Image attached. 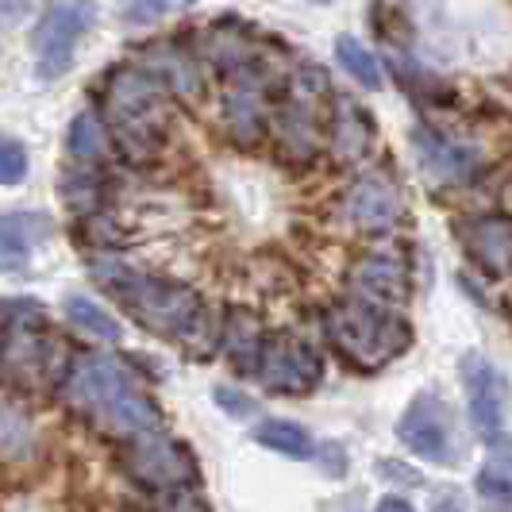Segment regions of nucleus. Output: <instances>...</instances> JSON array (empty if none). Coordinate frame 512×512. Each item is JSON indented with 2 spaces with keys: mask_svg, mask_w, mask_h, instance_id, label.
<instances>
[{
  "mask_svg": "<svg viewBox=\"0 0 512 512\" xmlns=\"http://www.w3.org/2000/svg\"><path fill=\"white\" fill-rule=\"evenodd\" d=\"M212 397H216V405H220V409H228L231 416H251V412H255V401H251L247 393L231 389V385H220Z\"/></svg>",
  "mask_w": 512,
  "mask_h": 512,
  "instance_id": "nucleus-29",
  "label": "nucleus"
},
{
  "mask_svg": "<svg viewBox=\"0 0 512 512\" xmlns=\"http://www.w3.org/2000/svg\"><path fill=\"white\" fill-rule=\"evenodd\" d=\"M462 243L478 266H486L489 274L509 278L512 274V224L509 220H478L462 228Z\"/></svg>",
  "mask_w": 512,
  "mask_h": 512,
  "instance_id": "nucleus-16",
  "label": "nucleus"
},
{
  "mask_svg": "<svg viewBox=\"0 0 512 512\" xmlns=\"http://www.w3.org/2000/svg\"><path fill=\"white\" fill-rule=\"evenodd\" d=\"M432 512H466V509H462L459 497H443V501H439V505Z\"/></svg>",
  "mask_w": 512,
  "mask_h": 512,
  "instance_id": "nucleus-32",
  "label": "nucleus"
},
{
  "mask_svg": "<svg viewBox=\"0 0 512 512\" xmlns=\"http://www.w3.org/2000/svg\"><path fill=\"white\" fill-rule=\"evenodd\" d=\"M335 58L343 62V70L359 81L362 89H382V70H378V62H374V54L362 47L355 35H339L335 39Z\"/></svg>",
  "mask_w": 512,
  "mask_h": 512,
  "instance_id": "nucleus-22",
  "label": "nucleus"
},
{
  "mask_svg": "<svg viewBox=\"0 0 512 512\" xmlns=\"http://www.w3.org/2000/svg\"><path fill=\"white\" fill-rule=\"evenodd\" d=\"M397 439L409 447L412 455H420L424 462H436V466H455L466 455L455 412L432 389L412 397V405L397 424Z\"/></svg>",
  "mask_w": 512,
  "mask_h": 512,
  "instance_id": "nucleus-5",
  "label": "nucleus"
},
{
  "mask_svg": "<svg viewBox=\"0 0 512 512\" xmlns=\"http://www.w3.org/2000/svg\"><path fill=\"white\" fill-rule=\"evenodd\" d=\"M170 4H174V0H128V4H124V20H128V24H151V20H158Z\"/></svg>",
  "mask_w": 512,
  "mask_h": 512,
  "instance_id": "nucleus-28",
  "label": "nucleus"
},
{
  "mask_svg": "<svg viewBox=\"0 0 512 512\" xmlns=\"http://www.w3.org/2000/svg\"><path fill=\"white\" fill-rule=\"evenodd\" d=\"M474 489H478L482 505H489V512H512V478L501 474L497 466H486V470L478 474Z\"/></svg>",
  "mask_w": 512,
  "mask_h": 512,
  "instance_id": "nucleus-25",
  "label": "nucleus"
},
{
  "mask_svg": "<svg viewBox=\"0 0 512 512\" xmlns=\"http://www.w3.org/2000/svg\"><path fill=\"white\" fill-rule=\"evenodd\" d=\"M374 512H412V505L405 501V497H382Z\"/></svg>",
  "mask_w": 512,
  "mask_h": 512,
  "instance_id": "nucleus-31",
  "label": "nucleus"
},
{
  "mask_svg": "<svg viewBox=\"0 0 512 512\" xmlns=\"http://www.w3.org/2000/svg\"><path fill=\"white\" fill-rule=\"evenodd\" d=\"M351 285L362 301L374 305H401L409 297V266L397 255H366L351 270Z\"/></svg>",
  "mask_w": 512,
  "mask_h": 512,
  "instance_id": "nucleus-13",
  "label": "nucleus"
},
{
  "mask_svg": "<svg viewBox=\"0 0 512 512\" xmlns=\"http://www.w3.org/2000/svg\"><path fill=\"white\" fill-rule=\"evenodd\" d=\"M27 178V151L24 143H0V185H20Z\"/></svg>",
  "mask_w": 512,
  "mask_h": 512,
  "instance_id": "nucleus-27",
  "label": "nucleus"
},
{
  "mask_svg": "<svg viewBox=\"0 0 512 512\" xmlns=\"http://www.w3.org/2000/svg\"><path fill=\"white\" fill-rule=\"evenodd\" d=\"M31 451V420L16 405L0 401V459H24Z\"/></svg>",
  "mask_w": 512,
  "mask_h": 512,
  "instance_id": "nucleus-23",
  "label": "nucleus"
},
{
  "mask_svg": "<svg viewBox=\"0 0 512 512\" xmlns=\"http://www.w3.org/2000/svg\"><path fill=\"white\" fill-rule=\"evenodd\" d=\"M258 378L274 393H308L312 385L324 378V359L316 347H308L305 339L293 332H274L262 343V359H258Z\"/></svg>",
  "mask_w": 512,
  "mask_h": 512,
  "instance_id": "nucleus-9",
  "label": "nucleus"
},
{
  "mask_svg": "<svg viewBox=\"0 0 512 512\" xmlns=\"http://www.w3.org/2000/svg\"><path fill=\"white\" fill-rule=\"evenodd\" d=\"M343 212L359 231H389L401 220V193L385 174H362L347 189Z\"/></svg>",
  "mask_w": 512,
  "mask_h": 512,
  "instance_id": "nucleus-12",
  "label": "nucleus"
},
{
  "mask_svg": "<svg viewBox=\"0 0 512 512\" xmlns=\"http://www.w3.org/2000/svg\"><path fill=\"white\" fill-rule=\"evenodd\" d=\"M308 4H332V0H308Z\"/></svg>",
  "mask_w": 512,
  "mask_h": 512,
  "instance_id": "nucleus-33",
  "label": "nucleus"
},
{
  "mask_svg": "<svg viewBox=\"0 0 512 512\" xmlns=\"http://www.w3.org/2000/svg\"><path fill=\"white\" fill-rule=\"evenodd\" d=\"M66 312H70V320H74L77 328H85L89 335L108 339V343L120 339V324H116L97 301H89V297H70V301H66Z\"/></svg>",
  "mask_w": 512,
  "mask_h": 512,
  "instance_id": "nucleus-24",
  "label": "nucleus"
},
{
  "mask_svg": "<svg viewBox=\"0 0 512 512\" xmlns=\"http://www.w3.org/2000/svg\"><path fill=\"white\" fill-rule=\"evenodd\" d=\"M108 120L131 158H151L170 128L166 81L139 66L116 70L108 81Z\"/></svg>",
  "mask_w": 512,
  "mask_h": 512,
  "instance_id": "nucleus-3",
  "label": "nucleus"
},
{
  "mask_svg": "<svg viewBox=\"0 0 512 512\" xmlns=\"http://www.w3.org/2000/svg\"><path fill=\"white\" fill-rule=\"evenodd\" d=\"M262 343H266V335H262L255 316L247 308H235L231 320L224 324V355H228L239 374H258Z\"/></svg>",
  "mask_w": 512,
  "mask_h": 512,
  "instance_id": "nucleus-18",
  "label": "nucleus"
},
{
  "mask_svg": "<svg viewBox=\"0 0 512 512\" xmlns=\"http://www.w3.org/2000/svg\"><path fill=\"white\" fill-rule=\"evenodd\" d=\"M66 405L112 439H135L162 428V409L143 389V378L120 355L93 351L70 362L62 378Z\"/></svg>",
  "mask_w": 512,
  "mask_h": 512,
  "instance_id": "nucleus-1",
  "label": "nucleus"
},
{
  "mask_svg": "<svg viewBox=\"0 0 512 512\" xmlns=\"http://www.w3.org/2000/svg\"><path fill=\"white\" fill-rule=\"evenodd\" d=\"M462 389H466V401H470V416L478 424V432L497 436L505 428V412H509V378L501 374L497 362H489L486 355L470 351L459 362Z\"/></svg>",
  "mask_w": 512,
  "mask_h": 512,
  "instance_id": "nucleus-10",
  "label": "nucleus"
},
{
  "mask_svg": "<svg viewBox=\"0 0 512 512\" xmlns=\"http://www.w3.org/2000/svg\"><path fill=\"white\" fill-rule=\"evenodd\" d=\"M0 370H4L8 385L35 389V385L62 382L70 362L62 355L58 339H47L31 320H16L12 335L4 339V351H0Z\"/></svg>",
  "mask_w": 512,
  "mask_h": 512,
  "instance_id": "nucleus-7",
  "label": "nucleus"
},
{
  "mask_svg": "<svg viewBox=\"0 0 512 512\" xmlns=\"http://www.w3.org/2000/svg\"><path fill=\"white\" fill-rule=\"evenodd\" d=\"M93 274L101 278L104 289H112V297H120V305L135 312V320L143 328L178 339L181 347H189V355H208V347H212L208 316L193 289L162 282L151 274H135V270L112 262V258L93 262Z\"/></svg>",
  "mask_w": 512,
  "mask_h": 512,
  "instance_id": "nucleus-2",
  "label": "nucleus"
},
{
  "mask_svg": "<svg viewBox=\"0 0 512 512\" xmlns=\"http://www.w3.org/2000/svg\"><path fill=\"white\" fill-rule=\"evenodd\" d=\"M255 439L262 447L285 455V459H312L316 455L312 436H308L301 424H289V420H262L255 428Z\"/></svg>",
  "mask_w": 512,
  "mask_h": 512,
  "instance_id": "nucleus-19",
  "label": "nucleus"
},
{
  "mask_svg": "<svg viewBox=\"0 0 512 512\" xmlns=\"http://www.w3.org/2000/svg\"><path fill=\"white\" fill-rule=\"evenodd\" d=\"M378 470H382L385 478H393V482H409V486H420V478H412L409 470L401 466V462H378Z\"/></svg>",
  "mask_w": 512,
  "mask_h": 512,
  "instance_id": "nucleus-30",
  "label": "nucleus"
},
{
  "mask_svg": "<svg viewBox=\"0 0 512 512\" xmlns=\"http://www.w3.org/2000/svg\"><path fill=\"white\" fill-rule=\"evenodd\" d=\"M51 235V220L39 212H12L0 216V247L8 251H31L35 243H43Z\"/></svg>",
  "mask_w": 512,
  "mask_h": 512,
  "instance_id": "nucleus-21",
  "label": "nucleus"
},
{
  "mask_svg": "<svg viewBox=\"0 0 512 512\" xmlns=\"http://www.w3.org/2000/svg\"><path fill=\"white\" fill-rule=\"evenodd\" d=\"M224 116L239 143H255L262 135V81L255 70H247V66L235 70L228 97H224Z\"/></svg>",
  "mask_w": 512,
  "mask_h": 512,
  "instance_id": "nucleus-15",
  "label": "nucleus"
},
{
  "mask_svg": "<svg viewBox=\"0 0 512 512\" xmlns=\"http://www.w3.org/2000/svg\"><path fill=\"white\" fill-rule=\"evenodd\" d=\"M93 20H97L93 0H54L51 8L43 12L35 35H31L39 77L54 81V77H62L74 66L77 43H81V35L93 27Z\"/></svg>",
  "mask_w": 512,
  "mask_h": 512,
  "instance_id": "nucleus-6",
  "label": "nucleus"
},
{
  "mask_svg": "<svg viewBox=\"0 0 512 512\" xmlns=\"http://www.w3.org/2000/svg\"><path fill=\"white\" fill-rule=\"evenodd\" d=\"M332 93L324 70H301L297 81H293V93H289V104L282 112V143L293 158H308L316 151V135H320V101Z\"/></svg>",
  "mask_w": 512,
  "mask_h": 512,
  "instance_id": "nucleus-11",
  "label": "nucleus"
},
{
  "mask_svg": "<svg viewBox=\"0 0 512 512\" xmlns=\"http://www.w3.org/2000/svg\"><path fill=\"white\" fill-rule=\"evenodd\" d=\"M412 143H416L420 166L436 181H443V185H459V181H466L478 170V151L466 147V143L447 139V135H439V131L420 128L412 135Z\"/></svg>",
  "mask_w": 512,
  "mask_h": 512,
  "instance_id": "nucleus-14",
  "label": "nucleus"
},
{
  "mask_svg": "<svg viewBox=\"0 0 512 512\" xmlns=\"http://www.w3.org/2000/svg\"><path fill=\"white\" fill-rule=\"evenodd\" d=\"M124 474L131 482L147 489H174V486H189L197 478V455L170 436H135L128 439L124 447Z\"/></svg>",
  "mask_w": 512,
  "mask_h": 512,
  "instance_id": "nucleus-8",
  "label": "nucleus"
},
{
  "mask_svg": "<svg viewBox=\"0 0 512 512\" xmlns=\"http://www.w3.org/2000/svg\"><path fill=\"white\" fill-rule=\"evenodd\" d=\"M151 512H212L201 493H193L189 486L158 489V497L151 501Z\"/></svg>",
  "mask_w": 512,
  "mask_h": 512,
  "instance_id": "nucleus-26",
  "label": "nucleus"
},
{
  "mask_svg": "<svg viewBox=\"0 0 512 512\" xmlns=\"http://www.w3.org/2000/svg\"><path fill=\"white\" fill-rule=\"evenodd\" d=\"M328 339L335 343V351L347 362H355L359 370H378L409 347L412 332L401 316L389 312V305L355 297L328 312Z\"/></svg>",
  "mask_w": 512,
  "mask_h": 512,
  "instance_id": "nucleus-4",
  "label": "nucleus"
},
{
  "mask_svg": "<svg viewBox=\"0 0 512 512\" xmlns=\"http://www.w3.org/2000/svg\"><path fill=\"white\" fill-rule=\"evenodd\" d=\"M70 154H74L77 162H104V154H108V131H104V120L93 112V108H85V112H77L74 124H70Z\"/></svg>",
  "mask_w": 512,
  "mask_h": 512,
  "instance_id": "nucleus-20",
  "label": "nucleus"
},
{
  "mask_svg": "<svg viewBox=\"0 0 512 512\" xmlns=\"http://www.w3.org/2000/svg\"><path fill=\"white\" fill-rule=\"evenodd\" d=\"M370 139H374L370 116H366L351 97H335V108H332V151H335V158H339V162H359L362 154L370 151Z\"/></svg>",
  "mask_w": 512,
  "mask_h": 512,
  "instance_id": "nucleus-17",
  "label": "nucleus"
}]
</instances>
